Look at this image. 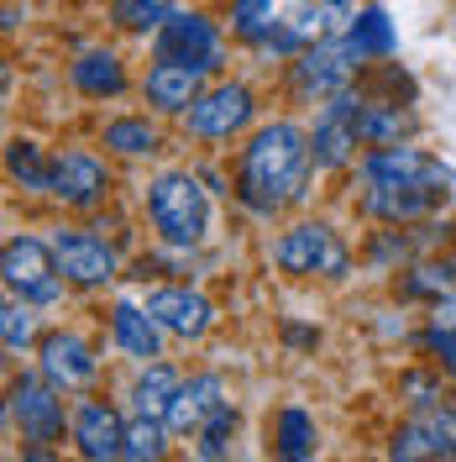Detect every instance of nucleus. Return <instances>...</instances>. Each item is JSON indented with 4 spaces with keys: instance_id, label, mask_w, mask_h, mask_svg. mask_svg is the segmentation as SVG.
Listing matches in <instances>:
<instances>
[{
    "instance_id": "obj_1",
    "label": "nucleus",
    "mask_w": 456,
    "mask_h": 462,
    "mask_svg": "<svg viewBox=\"0 0 456 462\" xmlns=\"http://www.w3.org/2000/svg\"><path fill=\"white\" fill-rule=\"evenodd\" d=\"M310 163L315 147L310 132L294 126V121H268L257 126L252 143L242 147V163H236V200L257 210V216H273L305 195L310 184Z\"/></svg>"
},
{
    "instance_id": "obj_2",
    "label": "nucleus",
    "mask_w": 456,
    "mask_h": 462,
    "mask_svg": "<svg viewBox=\"0 0 456 462\" xmlns=\"http://www.w3.org/2000/svg\"><path fill=\"white\" fill-rule=\"evenodd\" d=\"M147 216H152V226H158V236L169 247H195L205 236V226H210V205H205L200 179L184 169L158 173L147 184Z\"/></svg>"
},
{
    "instance_id": "obj_3",
    "label": "nucleus",
    "mask_w": 456,
    "mask_h": 462,
    "mask_svg": "<svg viewBox=\"0 0 456 462\" xmlns=\"http://www.w3.org/2000/svg\"><path fill=\"white\" fill-rule=\"evenodd\" d=\"M273 263H278L284 273H294V279H346L351 253H346V242L336 236V226H325V221H299V226H288L284 236H278Z\"/></svg>"
},
{
    "instance_id": "obj_4",
    "label": "nucleus",
    "mask_w": 456,
    "mask_h": 462,
    "mask_svg": "<svg viewBox=\"0 0 456 462\" xmlns=\"http://www.w3.org/2000/svg\"><path fill=\"white\" fill-rule=\"evenodd\" d=\"M63 389H58L53 378H32L22 374L11 383V404H5V415H11V426L22 431V441L32 447V457H42L53 441H63V426L74 420V415H63V400H58Z\"/></svg>"
},
{
    "instance_id": "obj_5",
    "label": "nucleus",
    "mask_w": 456,
    "mask_h": 462,
    "mask_svg": "<svg viewBox=\"0 0 456 462\" xmlns=\"http://www.w3.org/2000/svg\"><path fill=\"white\" fill-rule=\"evenodd\" d=\"M357 63H362V53L351 48V37H320V42L294 53L288 85H294L299 100H331V95H342L351 85Z\"/></svg>"
},
{
    "instance_id": "obj_6",
    "label": "nucleus",
    "mask_w": 456,
    "mask_h": 462,
    "mask_svg": "<svg viewBox=\"0 0 456 462\" xmlns=\"http://www.w3.org/2000/svg\"><path fill=\"white\" fill-rule=\"evenodd\" d=\"M252 116H257L252 89L242 85V79H221V85L205 89L200 100L184 111V121H189V132H195V137H205V143H231V137H236Z\"/></svg>"
},
{
    "instance_id": "obj_7",
    "label": "nucleus",
    "mask_w": 456,
    "mask_h": 462,
    "mask_svg": "<svg viewBox=\"0 0 456 462\" xmlns=\"http://www.w3.org/2000/svg\"><path fill=\"white\" fill-rule=\"evenodd\" d=\"M0 273H5V289L16 300H32V305H53L58 300V258L37 236H11L5 258H0Z\"/></svg>"
},
{
    "instance_id": "obj_8",
    "label": "nucleus",
    "mask_w": 456,
    "mask_h": 462,
    "mask_svg": "<svg viewBox=\"0 0 456 462\" xmlns=\"http://www.w3.org/2000/svg\"><path fill=\"white\" fill-rule=\"evenodd\" d=\"M357 95L342 89V95H331L320 116H315V132H310V147H315V163L320 169H342L357 158V143H362V132H357Z\"/></svg>"
},
{
    "instance_id": "obj_9",
    "label": "nucleus",
    "mask_w": 456,
    "mask_h": 462,
    "mask_svg": "<svg viewBox=\"0 0 456 462\" xmlns=\"http://www.w3.org/2000/svg\"><path fill=\"white\" fill-rule=\"evenodd\" d=\"M362 184L388 189V184H456V179L430 152H420V147L388 143V147H372L368 158H362Z\"/></svg>"
},
{
    "instance_id": "obj_10",
    "label": "nucleus",
    "mask_w": 456,
    "mask_h": 462,
    "mask_svg": "<svg viewBox=\"0 0 456 462\" xmlns=\"http://www.w3.org/2000/svg\"><path fill=\"white\" fill-rule=\"evenodd\" d=\"M158 58H184L200 69H221V32L205 11H169L158 27Z\"/></svg>"
},
{
    "instance_id": "obj_11",
    "label": "nucleus",
    "mask_w": 456,
    "mask_h": 462,
    "mask_svg": "<svg viewBox=\"0 0 456 462\" xmlns=\"http://www.w3.org/2000/svg\"><path fill=\"white\" fill-rule=\"evenodd\" d=\"M53 258H58V273L68 279V284H111L115 279V253L105 236H95V231H58L53 236Z\"/></svg>"
},
{
    "instance_id": "obj_12",
    "label": "nucleus",
    "mask_w": 456,
    "mask_h": 462,
    "mask_svg": "<svg viewBox=\"0 0 456 462\" xmlns=\"http://www.w3.org/2000/svg\"><path fill=\"white\" fill-rule=\"evenodd\" d=\"M105 189H111V169H105L95 152H85V147H63V152L53 158V189H48V195H58L63 205L89 210V205L105 200Z\"/></svg>"
},
{
    "instance_id": "obj_13",
    "label": "nucleus",
    "mask_w": 456,
    "mask_h": 462,
    "mask_svg": "<svg viewBox=\"0 0 456 462\" xmlns=\"http://www.w3.org/2000/svg\"><path fill=\"white\" fill-rule=\"evenodd\" d=\"M68 436H74L79 457H89V462L126 457V420L115 415L111 404H100V400L74 404V420H68Z\"/></svg>"
},
{
    "instance_id": "obj_14",
    "label": "nucleus",
    "mask_w": 456,
    "mask_h": 462,
    "mask_svg": "<svg viewBox=\"0 0 456 462\" xmlns=\"http://www.w3.org/2000/svg\"><path fill=\"white\" fill-rule=\"evenodd\" d=\"M205 74L210 69H200V63H184V58H158L152 69H147V106L163 116H178L189 111L195 100L205 95Z\"/></svg>"
},
{
    "instance_id": "obj_15",
    "label": "nucleus",
    "mask_w": 456,
    "mask_h": 462,
    "mask_svg": "<svg viewBox=\"0 0 456 462\" xmlns=\"http://www.w3.org/2000/svg\"><path fill=\"white\" fill-rule=\"evenodd\" d=\"M147 310L158 316V326H163V331L184 337V342L205 337V331H210V320H215V305L205 300L200 289H184V284L152 289V294H147Z\"/></svg>"
},
{
    "instance_id": "obj_16",
    "label": "nucleus",
    "mask_w": 456,
    "mask_h": 462,
    "mask_svg": "<svg viewBox=\"0 0 456 462\" xmlns=\"http://www.w3.org/2000/svg\"><path fill=\"white\" fill-rule=\"evenodd\" d=\"M37 357H42V374L53 378L58 389H85L89 378L100 374V357H95V346H89L79 331H53V337H42Z\"/></svg>"
},
{
    "instance_id": "obj_17",
    "label": "nucleus",
    "mask_w": 456,
    "mask_h": 462,
    "mask_svg": "<svg viewBox=\"0 0 456 462\" xmlns=\"http://www.w3.org/2000/svg\"><path fill=\"white\" fill-rule=\"evenodd\" d=\"M226 404V378L221 374H195V378H184L178 383V394H173V404H169V431H178V436H200V426L215 415Z\"/></svg>"
},
{
    "instance_id": "obj_18",
    "label": "nucleus",
    "mask_w": 456,
    "mask_h": 462,
    "mask_svg": "<svg viewBox=\"0 0 456 462\" xmlns=\"http://www.w3.org/2000/svg\"><path fill=\"white\" fill-rule=\"evenodd\" d=\"M441 184H388V189H362V210L368 216H378V221H420V216H430L435 205H441Z\"/></svg>"
},
{
    "instance_id": "obj_19",
    "label": "nucleus",
    "mask_w": 456,
    "mask_h": 462,
    "mask_svg": "<svg viewBox=\"0 0 456 462\" xmlns=\"http://www.w3.org/2000/svg\"><path fill=\"white\" fill-rule=\"evenodd\" d=\"M111 337L115 346L126 352V357H137V363H158L163 357V326H158V316L147 310V305H115L111 310Z\"/></svg>"
},
{
    "instance_id": "obj_20",
    "label": "nucleus",
    "mask_w": 456,
    "mask_h": 462,
    "mask_svg": "<svg viewBox=\"0 0 456 462\" xmlns=\"http://www.w3.org/2000/svg\"><path fill=\"white\" fill-rule=\"evenodd\" d=\"M351 16H357L351 0H288V11H284V22L305 37V48L320 42V37H342L351 27Z\"/></svg>"
},
{
    "instance_id": "obj_21",
    "label": "nucleus",
    "mask_w": 456,
    "mask_h": 462,
    "mask_svg": "<svg viewBox=\"0 0 456 462\" xmlns=\"http://www.w3.org/2000/svg\"><path fill=\"white\" fill-rule=\"evenodd\" d=\"M357 132L368 147H388V143H409L415 137V111L399 100H362L357 106Z\"/></svg>"
},
{
    "instance_id": "obj_22",
    "label": "nucleus",
    "mask_w": 456,
    "mask_h": 462,
    "mask_svg": "<svg viewBox=\"0 0 456 462\" xmlns=\"http://www.w3.org/2000/svg\"><path fill=\"white\" fill-rule=\"evenodd\" d=\"M68 74H74V89H79L85 100H115V95L126 89V69H121V58H115L111 48L79 53V63H74Z\"/></svg>"
},
{
    "instance_id": "obj_23",
    "label": "nucleus",
    "mask_w": 456,
    "mask_h": 462,
    "mask_svg": "<svg viewBox=\"0 0 456 462\" xmlns=\"http://www.w3.org/2000/svg\"><path fill=\"white\" fill-rule=\"evenodd\" d=\"M399 294H409V300H451L456 258H425V263H415V268H404Z\"/></svg>"
},
{
    "instance_id": "obj_24",
    "label": "nucleus",
    "mask_w": 456,
    "mask_h": 462,
    "mask_svg": "<svg viewBox=\"0 0 456 462\" xmlns=\"http://www.w3.org/2000/svg\"><path fill=\"white\" fill-rule=\"evenodd\" d=\"M346 37H351V48H357L362 58H388L394 48H399L394 22H388V11H383V5H362V11L351 16Z\"/></svg>"
},
{
    "instance_id": "obj_25",
    "label": "nucleus",
    "mask_w": 456,
    "mask_h": 462,
    "mask_svg": "<svg viewBox=\"0 0 456 462\" xmlns=\"http://www.w3.org/2000/svg\"><path fill=\"white\" fill-rule=\"evenodd\" d=\"M5 169H11V179L22 189H37V195L53 189V158H42V147L32 143V137H16V143L5 147Z\"/></svg>"
},
{
    "instance_id": "obj_26",
    "label": "nucleus",
    "mask_w": 456,
    "mask_h": 462,
    "mask_svg": "<svg viewBox=\"0 0 456 462\" xmlns=\"http://www.w3.org/2000/svg\"><path fill=\"white\" fill-rule=\"evenodd\" d=\"M100 143L121 158H147V152H158V126L147 116H115V121H105Z\"/></svg>"
},
{
    "instance_id": "obj_27",
    "label": "nucleus",
    "mask_w": 456,
    "mask_h": 462,
    "mask_svg": "<svg viewBox=\"0 0 456 462\" xmlns=\"http://www.w3.org/2000/svg\"><path fill=\"white\" fill-rule=\"evenodd\" d=\"M178 383H184V378L173 374L169 363H147V374L132 383V404H137V415H169Z\"/></svg>"
},
{
    "instance_id": "obj_28",
    "label": "nucleus",
    "mask_w": 456,
    "mask_h": 462,
    "mask_svg": "<svg viewBox=\"0 0 456 462\" xmlns=\"http://www.w3.org/2000/svg\"><path fill=\"white\" fill-rule=\"evenodd\" d=\"M273 447H278V457H288V462L315 457V420L299 404L278 410V420H273Z\"/></svg>"
},
{
    "instance_id": "obj_29",
    "label": "nucleus",
    "mask_w": 456,
    "mask_h": 462,
    "mask_svg": "<svg viewBox=\"0 0 456 462\" xmlns=\"http://www.w3.org/2000/svg\"><path fill=\"white\" fill-rule=\"evenodd\" d=\"M278 27V16H273V0H231V32L242 37V42H268Z\"/></svg>"
},
{
    "instance_id": "obj_30",
    "label": "nucleus",
    "mask_w": 456,
    "mask_h": 462,
    "mask_svg": "<svg viewBox=\"0 0 456 462\" xmlns=\"http://www.w3.org/2000/svg\"><path fill=\"white\" fill-rule=\"evenodd\" d=\"M163 447H169V420L163 415H137V420H126V457H163Z\"/></svg>"
},
{
    "instance_id": "obj_31",
    "label": "nucleus",
    "mask_w": 456,
    "mask_h": 462,
    "mask_svg": "<svg viewBox=\"0 0 456 462\" xmlns=\"http://www.w3.org/2000/svg\"><path fill=\"white\" fill-rule=\"evenodd\" d=\"M111 16H115V27H126V32L163 27V16H169V0H111Z\"/></svg>"
},
{
    "instance_id": "obj_32",
    "label": "nucleus",
    "mask_w": 456,
    "mask_h": 462,
    "mask_svg": "<svg viewBox=\"0 0 456 462\" xmlns=\"http://www.w3.org/2000/svg\"><path fill=\"white\" fill-rule=\"evenodd\" d=\"M231 436H236V410L231 404H221L210 420L200 426V457H226Z\"/></svg>"
},
{
    "instance_id": "obj_33",
    "label": "nucleus",
    "mask_w": 456,
    "mask_h": 462,
    "mask_svg": "<svg viewBox=\"0 0 456 462\" xmlns=\"http://www.w3.org/2000/svg\"><path fill=\"white\" fill-rule=\"evenodd\" d=\"M0 331H5V352H27L32 346V300H11L0 310Z\"/></svg>"
},
{
    "instance_id": "obj_34",
    "label": "nucleus",
    "mask_w": 456,
    "mask_h": 462,
    "mask_svg": "<svg viewBox=\"0 0 456 462\" xmlns=\"http://www.w3.org/2000/svg\"><path fill=\"white\" fill-rule=\"evenodd\" d=\"M425 352H435L441 368L456 378V326H430L425 331Z\"/></svg>"
},
{
    "instance_id": "obj_35",
    "label": "nucleus",
    "mask_w": 456,
    "mask_h": 462,
    "mask_svg": "<svg viewBox=\"0 0 456 462\" xmlns=\"http://www.w3.org/2000/svg\"><path fill=\"white\" fill-rule=\"evenodd\" d=\"M404 394H409V404H415V410H435V394H441V389H435V383H430L425 374H409L404 378Z\"/></svg>"
},
{
    "instance_id": "obj_36",
    "label": "nucleus",
    "mask_w": 456,
    "mask_h": 462,
    "mask_svg": "<svg viewBox=\"0 0 456 462\" xmlns=\"http://www.w3.org/2000/svg\"><path fill=\"white\" fill-rule=\"evenodd\" d=\"M435 326H456V294L451 300H435Z\"/></svg>"
}]
</instances>
